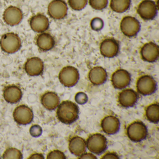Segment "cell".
I'll return each instance as SVG.
<instances>
[{
    "label": "cell",
    "instance_id": "1",
    "mask_svg": "<svg viewBox=\"0 0 159 159\" xmlns=\"http://www.w3.org/2000/svg\"><path fill=\"white\" fill-rule=\"evenodd\" d=\"M57 111V119L62 123L69 125L76 121L79 117V107L72 101H63L58 106Z\"/></svg>",
    "mask_w": 159,
    "mask_h": 159
},
{
    "label": "cell",
    "instance_id": "2",
    "mask_svg": "<svg viewBox=\"0 0 159 159\" xmlns=\"http://www.w3.org/2000/svg\"><path fill=\"white\" fill-rule=\"evenodd\" d=\"M22 45V40L20 37L14 32L5 33L0 39V48L6 53L16 52L21 49Z\"/></svg>",
    "mask_w": 159,
    "mask_h": 159
},
{
    "label": "cell",
    "instance_id": "3",
    "mask_svg": "<svg viewBox=\"0 0 159 159\" xmlns=\"http://www.w3.org/2000/svg\"><path fill=\"white\" fill-rule=\"evenodd\" d=\"M80 78L79 70L71 66L63 68L58 75V79L61 84L67 87L75 86L79 82Z\"/></svg>",
    "mask_w": 159,
    "mask_h": 159
},
{
    "label": "cell",
    "instance_id": "4",
    "mask_svg": "<svg viewBox=\"0 0 159 159\" xmlns=\"http://www.w3.org/2000/svg\"><path fill=\"white\" fill-rule=\"evenodd\" d=\"M86 148L92 153L101 154L107 148L106 137L101 134H95L89 136L86 142Z\"/></svg>",
    "mask_w": 159,
    "mask_h": 159
},
{
    "label": "cell",
    "instance_id": "5",
    "mask_svg": "<svg viewBox=\"0 0 159 159\" xmlns=\"http://www.w3.org/2000/svg\"><path fill=\"white\" fill-rule=\"evenodd\" d=\"M126 133L131 141L139 142L146 139L148 131L147 126L142 122L137 121L132 123L128 126Z\"/></svg>",
    "mask_w": 159,
    "mask_h": 159
},
{
    "label": "cell",
    "instance_id": "6",
    "mask_svg": "<svg viewBox=\"0 0 159 159\" xmlns=\"http://www.w3.org/2000/svg\"><path fill=\"white\" fill-rule=\"evenodd\" d=\"M158 5L152 0H143L139 4L137 12L145 21L153 20L158 14Z\"/></svg>",
    "mask_w": 159,
    "mask_h": 159
},
{
    "label": "cell",
    "instance_id": "7",
    "mask_svg": "<svg viewBox=\"0 0 159 159\" xmlns=\"http://www.w3.org/2000/svg\"><path fill=\"white\" fill-rule=\"evenodd\" d=\"M141 25L135 17L126 16L123 17L120 23V29L122 33L128 38L136 36L140 30Z\"/></svg>",
    "mask_w": 159,
    "mask_h": 159
},
{
    "label": "cell",
    "instance_id": "8",
    "mask_svg": "<svg viewBox=\"0 0 159 159\" xmlns=\"http://www.w3.org/2000/svg\"><path fill=\"white\" fill-rule=\"evenodd\" d=\"M68 11L67 4L65 0H52L47 8L48 15L57 20L64 19L67 15Z\"/></svg>",
    "mask_w": 159,
    "mask_h": 159
},
{
    "label": "cell",
    "instance_id": "9",
    "mask_svg": "<svg viewBox=\"0 0 159 159\" xmlns=\"http://www.w3.org/2000/svg\"><path fill=\"white\" fill-rule=\"evenodd\" d=\"M136 88L140 94L150 95L154 93L157 89V83L150 75H143L139 78L136 83Z\"/></svg>",
    "mask_w": 159,
    "mask_h": 159
},
{
    "label": "cell",
    "instance_id": "10",
    "mask_svg": "<svg viewBox=\"0 0 159 159\" xmlns=\"http://www.w3.org/2000/svg\"><path fill=\"white\" fill-rule=\"evenodd\" d=\"M111 84L115 89L122 90L130 85L131 82V76L129 72L125 70L120 69L112 74Z\"/></svg>",
    "mask_w": 159,
    "mask_h": 159
},
{
    "label": "cell",
    "instance_id": "11",
    "mask_svg": "<svg viewBox=\"0 0 159 159\" xmlns=\"http://www.w3.org/2000/svg\"><path fill=\"white\" fill-rule=\"evenodd\" d=\"M23 18V11L16 6H9L3 12V21L6 24L11 26H15L20 24Z\"/></svg>",
    "mask_w": 159,
    "mask_h": 159
},
{
    "label": "cell",
    "instance_id": "12",
    "mask_svg": "<svg viewBox=\"0 0 159 159\" xmlns=\"http://www.w3.org/2000/svg\"><path fill=\"white\" fill-rule=\"evenodd\" d=\"M100 52L104 57L113 58L117 56L120 51V45L115 39L112 38L104 39L100 43Z\"/></svg>",
    "mask_w": 159,
    "mask_h": 159
},
{
    "label": "cell",
    "instance_id": "13",
    "mask_svg": "<svg viewBox=\"0 0 159 159\" xmlns=\"http://www.w3.org/2000/svg\"><path fill=\"white\" fill-rule=\"evenodd\" d=\"M140 54L144 61L148 63L156 62L159 58V46L152 42L147 43L141 47Z\"/></svg>",
    "mask_w": 159,
    "mask_h": 159
},
{
    "label": "cell",
    "instance_id": "14",
    "mask_svg": "<svg viewBox=\"0 0 159 159\" xmlns=\"http://www.w3.org/2000/svg\"><path fill=\"white\" fill-rule=\"evenodd\" d=\"M33 111L30 108L25 105L18 106L13 112L15 121L20 125L29 124L33 119Z\"/></svg>",
    "mask_w": 159,
    "mask_h": 159
},
{
    "label": "cell",
    "instance_id": "15",
    "mask_svg": "<svg viewBox=\"0 0 159 159\" xmlns=\"http://www.w3.org/2000/svg\"><path fill=\"white\" fill-rule=\"evenodd\" d=\"M29 25L33 31L40 33L48 30L50 27V21L46 16L43 14L39 13L30 18Z\"/></svg>",
    "mask_w": 159,
    "mask_h": 159
},
{
    "label": "cell",
    "instance_id": "16",
    "mask_svg": "<svg viewBox=\"0 0 159 159\" xmlns=\"http://www.w3.org/2000/svg\"><path fill=\"white\" fill-rule=\"evenodd\" d=\"M138 95L133 89H127L123 90L118 97V101L121 107L125 108L132 107L137 102Z\"/></svg>",
    "mask_w": 159,
    "mask_h": 159
},
{
    "label": "cell",
    "instance_id": "17",
    "mask_svg": "<svg viewBox=\"0 0 159 159\" xmlns=\"http://www.w3.org/2000/svg\"><path fill=\"white\" fill-rule=\"evenodd\" d=\"M44 64L42 60L38 57L29 58L25 65V70L28 75L38 76L43 72Z\"/></svg>",
    "mask_w": 159,
    "mask_h": 159
},
{
    "label": "cell",
    "instance_id": "18",
    "mask_svg": "<svg viewBox=\"0 0 159 159\" xmlns=\"http://www.w3.org/2000/svg\"><path fill=\"white\" fill-rule=\"evenodd\" d=\"M102 130L107 134L113 135L119 132L120 126V120L114 116H108L102 120L101 123Z\"/></svg>",
    "mask_w": 159,
    "mask_h": 159
},
{
    "label": "cell",
    "instance_id": "19",
    "mask_svg": "<svg viewBox=\"0 0 159 159\" xmlns=\"http://www.w3.org/2000/svg\"><path fill=\"white\" fill-rule=\"evenodd\" d=\"M36 43L40 50L47 52L54 48L55 45V40L51 34L44 32L39 33L37 36Z\"/></svg>",
    "mask_w": 159,
    "mask_h": 159
},
{
    "label": "cell",
    "instance_id": "20",
    "mask_svg": "<svg viewBox=\"0 0 159 159\" xmlns=\"http://www.w3.org/2000/svg\"><path fill=\"white\" fill-rule=\"evenodd\" d=\"M107 73L106 69L101 66L94 67L89 71L88 79L94 85H102L107 79Z\"/></svg>",
    "mask_w": 159,
    "mask_h": 159
},
{
    "label": "cell",
    "instance_id": "21",
    "mask_svg": "<svg viewBox=\"0 0 159 159\" xmlns=\"http://www.w3.org/2000/svg\"><path fill=\"white\" fill-rule=\"evenodd\" d=\"M22 91L17 85H10L6 86L3 90V96L6 102L11 104L17 103L22 97Z\"/></svg>",
    "mask_w": 159,
    "mask_h": 159
},
{
    "label": "cell",
    "instance_id": "22",
    "mask_svg": "<svg viewBox=\"0 0 159 159\" xmlns=\"http://www.w3.org/2000/svg\"><path fill=\"white\" fill-rule=\"evenodd\" d=\"M69 149L72 154L80 157L86 151V141L80 137H73L69 143Z\"/></svg>",
    "mask_w": 159,
    "mask_h": 159
},
{
    "label": "cell",
    "instance_id": "23",
    "mask_svg": "<svg viewBox=\"0 0 159 159\" xmlns=\"http://www.w3.org/2000/svg\"><path fill=\"white\" fill-rule=\"evenodd\" d=\"M41 102L43 106L48 110H53L59 106L60 98L55 93L48 92L43 95Z\"/></svg>",
    "mask_w": 159,
    "mask_h": 159
},
{
    "label": "cell",
    "instance_id": "24",
    "mask_svg": "<svg viewBox=\"0 0 159 159\" xmlns=\"http://www.w3.org/2000/svg\"><path fill=\"white\" fill-rule=\"evenodd\" d=\"M131 4V0H111L110 7L114 12L123 13L128 11Z\"/></svg>",
    "mask_w": 159,
    "mask_h": 159
},
{
    "label": "cell",
    "instance_id": "25",
    "mask_svg": "<svg viewBox=\"0 0 159 159\" xmlns=\"http://www.w3.org/2000/svg\"><path fill=\"white\" fill-rule=\"evenodd\" d=\"M146 116L148 120L154 124L159 121V106L158 104H152L147 107Z\"/></svg>",
    "mask_w": 159,
    "mask_h": 159
},
{
    "label": "cell",
    "instance_id": "26",
    "mask_svg": "<svg viewBox=\"0 0 159 159\" xmlns=\"http://www.w3.org/2000/svg\"><path fill=\"white\" fill-rule=\"evenodd\" d=\"M3 159H21L23 158V154L19 150L15 148H11L7 149L2 155Z\"/></svg>",
    "mask_w": 159,
    "mask_h": 159
},
{
    "label": "cell",
    "instance_id": "27",
    "mask_svg": "<svg viewBox=\"0 0 159 159\" xmlns=\"http://www.w3.org/2000/svg\"><path fill=\"white\" fill-rule=\"evenodd\" d=\"M88 0H68V4L72 10L80 11L85 8Z\"/></svg>",
    "mask_w": 159,
    "mask_h": 159
},
{
    "label": "cell",
    "instance_id": "28",
    "mask_svg": "<svg viewBox=\"0 0 159 159\" xmlns=\"http://www.w3.org/2000/svg\"><path fill=\"white\" fill-rule=\"evenodd\" d=\"M89 3L94 10L102 11L107 8L108 0H89Z\"/></svg>",
    "mask_w": 159,
    "mask_h": 159
},
{
    "label": "cell",
    "instance_id": "29",
    "mask_svg": "<svg viewBox=\"0 0 159 159\" xmlns=\"http://www.w3.org/2000/svg\"><path fill=\"white\" fill-rule=\"evenodd\" d=\"M104 23L101 18L96 17L91 21V26L95 31H99L103 28Z\"/></svg>",
    "mask_w": 159,
    "mask_h": 159
},
{
    "label": "cell",
    "instance_id": "30",
    "mask_svg": "<svg viewBox=\"0 0 159 159\" xmlns=\"http://www.w3.org/2000/svg\"><path fill=\"white\" fill-rule=\"evenodd\" d=\"M66 158L64 152L58 150L52 151L47 156L48 159H66Z\"/></svg>",
    "mask_w": 159,
    "mask_h": 159
},
{
    "label": "cell",
    "instance_id": "31",
    "mask_svg": "<svg viewBox=\"0 0 159 159\" xmlns=\"http://www.w3.org/2000/svg\"><path fill=\"white\" fill-rule=\"evenodd\" d=\"M75 100L77 103L80 104H85L88 100V98L86 94L83 93H79L75 97Z\"/></svg>",
    "mask_w": 159,
    "mask_h": 159
},
{
    "label": "cell",
    "instance_id": "32",
    "mask_svg": "<svg viewBox=\"0 0 159 159\" xmlns=\"http://www.w3.org/2000/svg\"><path fill=\"white\" fill-rule=\"evenodd\" d=\"M119 158L118 154L115 152H108L102 157V159H118Z\"/></svg>",
    "mask_w": 159,
    "mask_h": 159
},
{
    "label": "cell",
    "instance_id": "33",
    "mask_svg": "<svg viewBox=\"0 0 159 159\" xmlns=\"http://www.w3.org/2000/svg\"><path fill=\"white\" fill-rule=\"evenodd\" d=\"M79 159H97L96 156L94 155L93 153L87 152L84 153L78 158Z\"/></svg>",
    "mask_w": 159,
    "mask_h": 159
},
{
    "label": "cell",
    "instance_id": "34",
    "mask_svg": "<svg viewBox=\"0 0 159 159\" xmlns=\"http://www.w3.org/2000/svg\"><path fill=\"white\" fill-rule=\"evenodd\" d=\"M29 159H44V157L43 154H41V153H36L32 154L29 158Z\"/></svg>",
    "mask_w": 159,
    "mask_h": 159
}]
</instances>
